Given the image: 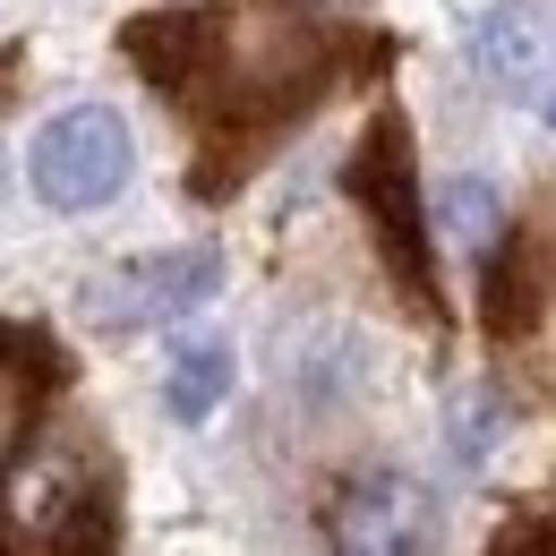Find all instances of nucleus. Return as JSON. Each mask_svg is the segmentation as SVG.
<instances>
[{"instance_id":"4468645a","label":"nucleus","mask_w":556,"mask_h":556,"mask_svg":"<svg viewBox=\"0 0 556 556\" xmlns=\"http://www.w3.org/2000/svg\"><path fill=\"white\" fill-rule=\"evenodd\" d=\"M0 189H9V172H0Z\"/></svg>"},{"instance_id":"ddd939ff","label":"nucleus","mask_w":556,"mask_h":556,"mask_svg":"<svg viewBox=\"0 0 556 556\" xmlns=\"http://www.w3.org/2000/svg\"><path fill=\"white\" fill-rule=\"evenodd\" d=\"M540 112H548V121H556V86H548V103H540Z\"/></svg>"},{"instance_id":"6e6552de","label":"nucleus","mask_w":556,"mask_h":556,"mask_svg":"<svg viewBox=\"0 0 556 556\" xmlns=\"http://www.w3.org/2000/svg\"><path fill=\"white\" fill-rule=\"evenodd\" d=\"M26 556H121V505H112V488L61 496V505L35 522Z\"/></svg>"},{"instance_id":"f8f14e48","label":"nucleus","mask_w":556,"mask_h":556,"mask_svg":"<svg viewBox=\"0 0 556 556\" xmlns=\"http://www.w3.org/2000/svg\"><path fill=\"white\" fill-rule=\"evenodd\" d=\"M488 437H496V412H488V403H463V412L445 419V445H454V471H480V463H488Z\"/></svg>"},{"instance_id":"f257e3e1","label":"nucleus","mask_w":556,"mask_h":556,"mask_svg":"<svg viewBox=\"0 0 556 556\" xmlns=\"http://www.w3.org/2000/svg\"><path fill=\"white\" fill-rule=\"evenodd\" d=\"M343 189L359 198L368 214V231H377V249H386V266L394 282L412 291L419 308H437V249H428V198H419V163H412V121L386 103L359 146H351V172Z\"/></svg>"},{"instance_id":"9d476101","label":"nucleus","mask_w":556,"mask_h":556,"mask_svg":"<svg viewBox=\"0 0 556 556\" xmlns=\"http://www.w3.org/2000/svg\"><path fill=\"white\" fill-rule=\"evenodd\" d=\"M223 394H231V343H180L172 351V377H163V403L172 419H214L223 412Z\"/></svg>"},{"instance_id":"7ed1b4c3","label":"nucleus","mask_w":556,"mask_h":556,"mask_svg":"<svg viewBox=\"0 0 556 556\" xmlns=\"http://www.w3.org/2000/svg\"><path fill=\"white\" fill-rule=\"evenodd\" d=\"M214 291H223L214 249H154V257H129V266L86 282V317H103V326H172V317L206 308Z\"/></svg>"},{"instance_id":"f03ea898","label":"nucleus","mask_w":556,"mask_h":556,"mask_svg":"<svg viewBox=\"0 0 556 556\" xmlns=\"http://www.w3.org/2000/svg\"><path fill=\"white\" fill-rule=\"evenodd\" d=\"M129 172H138V146H129V121H121L112 103H70L61 121H43L35 146H26L35 198L61 206V214L112 206V198L129 189Z\"/></svg>"},{"instance_id":"9b49d317","label":"nucleus","mask_w":556,"mask_h":556,"mask_svg":"<svg viewBox=\"0 0 556 556\" xmlns=\"http://www.w3.org/2000/svg\"><path fill=\"white\" fill-rule=\"evenodd\" d=\"M480 70L496 86H522V77L540 70V35H531V17H514V9H496L480 26Z\"/></svg>"},{"instance_id":"423d86ee","label":"nucleus","mask_w":556,"mask_h":556,"mask_svg":"<svg viewBox=\"0 0 556 556\" xmlns=\"http://www.w3.org/2000/svg\"><path fill=\"white\" fill-rule=\"evenodd\" d=\"M61 377H70V359H61L52 334H35V326H0V480L17 471V454H26L43 403L61 394Z\"/></svg>"},{"instance_id":"0eeeda50","label":"nucleus","mask_w":556,"mask_h":556,"mask_svg":"<svg viewBox=\"0 0 556 556\" xmlns=\"http://www.w3.org/2000/svg\"><path fill=\"white\" fill-rule=\"evenodd\" d=\"M540 300H548V257H540L522 231H505V249L488 257V334H496V343L531 334V326H540Z\"/></svg>"},{"instance_id":"1a4fd4ad","label":"nucleus","mask_w":556,"mask_h":556,"mask_svg":"<svg viewBox=\"0 0 556 556\" xmlns=\"http://www.w3.org/2000/svg\"><path fill=\"white\" fill-rule=\"evenodd\" d=\"M437 231H445L463 257H496V249H505V198H496V180L454 172V180L437 189Z\"/></svg>"},{"instance_id":"39448f33","label":"nucleus","mask_w":556,"mask_h":556,"mask_svg":"<svg viewBox=\"0 0 556 556\" xmlns=\"http://www.w3.org/2000/svg\"><path fill=\"white\" fill-rule=\"evenodd\" d=\"M437 496L403 471H368L334 496V540L343 556H437Z\"/></svg>"},{"instance_id":"20e7f679","label":"nucleus","mask_w":556,"mask_h":556,"mask_svg":"<svg viewBox=\"0 0 556 556\" xmlns=\"http://www.w3.org/2000/svg\"><path fill=\"white\" fill-rule=\"evenodd\" d=\"M223 35H231L223 9H146V17L121 26V52H129V70H138L154 94L206 112L214 77H223Z\"/></svg>"}]
</instances>
